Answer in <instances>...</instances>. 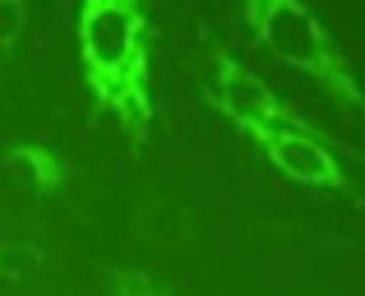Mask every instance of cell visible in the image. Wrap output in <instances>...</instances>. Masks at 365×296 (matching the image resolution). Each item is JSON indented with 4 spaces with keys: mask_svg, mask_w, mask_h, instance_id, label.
<instances>
[{
    "mask_svg": "<svg viewBox=\"0 0 365 296\" xmlns=\"http://www.w3.org/2000/svg\"><path fill=\"white\" fill-rule=\"evenodd\" d=\"M46 269V250L28 236H5L0 241V282L9 287H24V282H37Z\"/></svg>",
    "mask_w": 365,
    "mask_h": 296,
    "instance_id": "8",
    "label": "cell"
},
{
    "mask_svg": "<svg viewBox=\"0 0 365 296\" xmlns=\"http://www.w3.org/2000/svg\"><path fill=\"white\" fill-rule=\"evenodd\" d=\"M0 171L28 199H56L70 185V162L51 144H37V139H9L0 148Z\"/></svg>",
    "mask_w": 365,
    "mask_h": 296,
    "instance_id": "6",
    "label": "cell"
},
{
    "mask_svg": "<svg viewBox=\"0 0 365 296\" xmlns=\"http://www.w3.org/2000/svg\"><path fill=\"white\" fill-rule=\"evenodd\" d=\"M255 148L264 153V162L277 171V176L296 180V185H310V190H329V195H347L356 199V180L347 176L338 158V144L329 135H305V130H259Z\"/></svg>",
    "mask_w": 365,
    "mask_h": 296,
    "instance_id": "4",
    "label": "cell"
},
{
    "mask_svg": "<svg viewBox=\"0 0 365 296\" xmlns=\"http://www.w3.org/2000/svg\"><path fill=\"white\" fill-rule=\"evenodd\" d=\"M208 102L232 121L241 135L259 130H305V135H324L314 121H305L287 98H277L255 70H245L227 46L208 42Z\"/></svg>",
    "mask_w": 365,
    "mask_h": 296,
    "instance_id": "3",
    "label": "cell"
},
{
    "mask_svg": "<svg viewBox=\"0 0 365 296\" xmlns=\"http://www.w3.org/2000/svg\"><path fill=\"white\" fill-rule=\"evenodd\" d=\"M130 227L143 245L153 250H195L199 245V213L185 195H171V190H148V195L134 204Z\"/></svg>",
    "mask_w": 365,
    "mask_h": 296,
    "instance_id": "5",
    "label": "cell"
},
{
    "mask_svg": "<svg viewBox=\"0 0 365 296\" xmlns=\"http://www.w3.org/2000/svg\"><path fill=\"white\" fill-rule=\"evenodd\" d=\"M74 42L98 116H111L125 144L143 153L158 121L148 0H79Z\"/></svg>",
    "mask_w": 365,
    "mask_h": 296,
    "instance_id": "1",
    "label": "cell"
},
{
    "mask_svg": "<svg viewBox=\"0 0 365 296\" xmlns=\"http://www.w3.org/2000/svg\"><path fill=\"white\" fill-rule=\"evenodd\" d=\"M102 287H107V296H195V292L176 287L171 278H162V273L134 269V264H111V269H102Z\"/></svg>",
    "mask_w": 365,
    "mask_h": 296,
    "instance_id": "7",
    "label": "cell"
},
{
    "mask_svg": "<svg viewBox=\"0 0 365 296\" xmlns=\"http://www.w3.org/2000/svg\"><path fill=\"white\" fill-rule=\"evenodd\" d=\"M24 28H28V0H0V56L19 46Z\"/></svg>",
    "mask_w": 365,
    "mask_h": 296,
    "instance_id": "9",
    "label": "cell"
},
{
    "mask_svg": "<svg viewBox=\"0 0 365 296\" xmlns=\"http://www.w3.org/2000/svg\"><path fill=\"white\" fill-rule=\"evenodd\" d=\"M241 14L250 33L259 37L273 61L301 70L305 79H314L347 116L365 121V79L351 70V61L342 56V46L333 42L329 24L314 14L305 0H241Z\"/></svg>",
    "mask_w": 365,
    "mask_h": 296,
    "instance_id": "2",
    "label": "cell"
}]
</instances>
